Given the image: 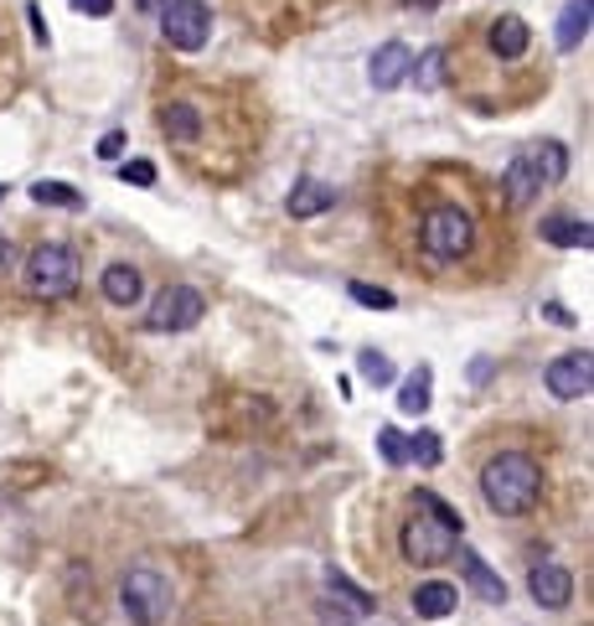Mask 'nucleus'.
Returning <instances> with one entry per match:
<instances>
[{
    "label": "nucleus",
    "instance_id": "obj_36",
    "mask_svg": "<svg viewBox=\"0 0 594 626\" xmlns=\"http://www.w3.org/2000/svg\"><path fill=\"white\" fill-rule=\"evenodd\" d=\"M0 202H6V187H0Z\"/></svg>",
    "mask_w": 594,
    "mask_h": 626
},
{
    "label": "nucleus",
    "instance_id": "obj_20",
    "mask_svg": "<svg viewBox=\"0 0 594 626\" xmlns=\"http://www.w3.org/2000/svg\"><path fill=\"white\" fill-rule=\"evenodd\" d=\"M409 78H414V89L434 93L440 83H445V52H440V47H430L419 62H409Z\"/></svg>",
    "mask_w": 594,
    "mask_h": 626
},
{
    "label": "nucleus",
    "instance_id": "obj_29",
    "mask_svg": "<svg viewBox=\"0 0 594 626\" xmlns=\"http://www.w3.org/2000/svg\"><path fill=\"white\" fill-rule=\"evenodd\" d=\"M119 156H124V130H109L99 140V161H119Z\"/></svg>",
    "mask_w": 594,
    "mask_h": 626
},
{
    "label": "nucleus",
    "instance_id": "obj_4",
    "mask_svg": "<svg viewBox=\"0 0 594 626\" xmlns=\"http://www.w3.org/2000/svg\"><path fill=\"white\" fill-rule=\"evenodd\" d=\"M119 606L134 626H161L171 616V580L155 565H134L119 585Z\"/></svg>",
    "mask_w": 594,
    "mask_h": 626
},
{
    "label": "nucleus",
    "instance_id": "obj_23",
    "mask_svg": "<svg viewBox=\"0 0 594 626\" xmlns=\"http://www.w3.org/2000/svg\"><path fill=\"white\" fill-rule=\"evenodd\" d=\"M326 590H331V596H342V600H346V612H356V616H368V612H372V596H368V590H362V585H352L346 575H336V569L326 575Z\"/></svg>",
    "mask_w": 594,
    "mask_h": 626
},
{
    "label": "nucleus",
    "instance_id": "obj_14",
    "mask_svg": "<svg viewBox=\"0 0 594 626\" xmlns=\"http://www.w3.org/2000/svg\"><path fill=\"white\" fill-rule=\"evenodd\" d=\"M290 218H315V212H331L336 208V192H331L326 181H315V177H300L295 181V192H290Z\"/></svg>",
    "mask_w": 594,
    "mask_h": 626
},
{
    "label": "nucleus",
    "instance_id": "obj_16",
    "mask_svg": "<svg viewBox=\"0 0 594 626\" xmlns=\"http://www.w3.org/2000/svg\"><path fill=\"white\" fill-rule=\"evenodd\" d=\"M430 388H434V368L430 362H419L414 374L403 378V388H399V409L403 415H424V409H430Z\"/></svg>",
    "mask_w": 594,
    "mask_h": 626
},
{
    "label": "nucleus",
    "instance_id": "obj_33",
    "mask_svg": "<svg viewBox=\"0 0 594 626\" xmlns=\"http://www.w3.org/2000/svg\"><path fill=\"white\" fill-rule=\"evenodd\" d=\"M486 378H491V358H475L471 362V384H486Z\"/></svg>",
    "mask_w": 594,
    "mask_h": 626
},
{
    "label": "nucleus",
    "instance_id": "obj_3",
    "mask_svg": "<svg viewBox=\"0 0 594 626\" xmlns=\"http://www.w3.org/2000/svg\"><path fill=\"white\" fill-rule=\"evenodd\" d=\"M564 171H568V150L558 146V140H543V146H527V150H517V156L506 161L502 192H506L512 208H527L543 187L564 181Z\"/></svg>",
    "mask_w": 594,
    "mask_h": 626
},
{
    "label": "nucleus",
    "instance_id": "obj_6",
    "mask_svg": "<svg viewBox=\"0 0 594 626\" xmlns=\"http://www.w3.org/2000/svg\"><path fill=\"white\" fill-rule=\"evenodd\" d=\"M78 285V254L62 249V244H42V249L27 259V290L42 300H58Z\"/></svg>",
    "mask_w": 594,
    "mask_h": 626
},
{
    "label": "nucleus",
    "instance_id": "obj_25",
    "mask_svg": "<svg viewBox=\"0 0 594 626\" xmlns=\"http://www.w3.org/2000/svg\"><path fill=\"white\" fill-rule=\"evenodd\" d=\"M440 456H445V446H440V435H434V430H419L414 440H409V461L440 466Z\"/></svg>",
    "mask_w": 594,
    "mask_h": 626
},
{
    "label": "nucleus",
    "instance_id": "obj_27",
    "mask_svg": "<svg viewBox=\"0 0 594 626\" xmlns=\"http://www.w3.org/2000/svg\"><path fill=\"white\" fill-rule=\"evenodd\" d=\"M352 300L356 306H377V311H393V290H377V285L352 280Z\"/></svg>",
    "mask_w": 594,
    "mask_h": 626
},
{
    "label": "nucleus",
    "instance_id": "obj_1",
    "mask_svg": "<svg viewBox=\"0 0 594 626\" xmlns=\"http://www.w3.org/2000/svg\"><path fill=\"white\" fill-rule=\"evenodd\" d=\"M414 507L419 513L403 523V559L409 565H445L465 534V518L434 493H419Z\"/></svg>",
    "mask_w": 594,
    "mask_h": 626
},
{
    "label": "nucleus",
    "instance_id": "obj_7",
    "mask_svg": "<svg viewBox=\"0 0 594 626\" xmlns=\"http://www.w3.org/2000/svg\"><path fill=\"white\" fill-rule=\"evenodd\" d=\"M161 37L177 47V52H202L212 37V11L202 0H171L161 11Z\"/></svg>",
    "mask_w": 594,
    "mask_h": 626
},
{
    "label": "nucleus",
    "instance_id": "obj_34",
    "mask_svg": "<svg viewBox=\"0 0 594 626\" xmlns=\"http://www.w3.org/2000/svg\"><path fill=\"white\" fill-rule=\"evenodd\" d=\"M165 6H171V0H140V11H150V16H161Z\"/></svg>",
    "mask_w": 594,
    "mask_h": 626
},
{
    "label": "nucleus",
    "instance_id": "obj_21",
    "mask_svg": "<svg viewBox=\"0 0 594 626\" xmlns=\"http://www.w3.org/2000/svg\"><path fill=\"white\" fill-rule=\"evenodd\" d=\"M161 130L171 135V140H192V135L202 130V115H197V105H165Z\"/></svg>",
    "mask_w": 594,
    "mask_h": 626
},
{
    "label": "nucleus",
    "instance_id": "obj_30",
    "mask_svg": "<svg viewBox=\"0 0 594 626\" xmlns=\"http://www.w3.org/2000/svg\"><path fill=\"white\" fill-rule=\"evenodd\" d=\"M27 16H31V37H37V42H52V37H47V16H42V6H27Z\"/></svg>",
    "mask_w": 594,
    "mask_h": 626
},
{
    "label": "nucleus",
    "instance_id": "obj_32",
    "mask_svg": "<svg viewBox=\"0 0 594 626\" xmlns=\"http://www.w3.org/2000/svg\"><path fill=\"white\" fill-rule=\"evenodd\" d=\"M543 316H548L553 327H574V316H568L564 306H558V300H548V306H543Z\"/></svg>",
    "mask_w": 594,
    "mask_h": 626
},
{
    "label": "nucleus",
    "instance_id": "obj_8",
    "mask_svg": "<svg viewBox=\"0 0 594 626\" xmlns=\"http://www.w3.org/2000/svg\"><path fill=\"white\" fill-rule=\"evenodd\" d=\"M208 316V300L197 296L192 285H165L161 296H155V306H150V331H192L197 321Z\"/></svg>",
    "mask_w": 594,
    "mask_h": 626
},
{
    "label": "nucleus",
    "instance_id": "obj_26",
    "mask_svg": "<svg viewBox=\"0 0 594 626\" xmlns=\"http://www.w3.org/2000/svg\"><path fill=\"white\" fill-rule=\"evenodd\" d=\"M377 450H383L387 466H403L409 461V435H399L393 425H383V430H377Z\"/></svg>",
    "mask_w": 594,
    "mask_h": 626
},
{
    "label": "nucleus",
    "instance_id": "obj_37",
    "mask_svg": "<svg viewBox=\"0 0 594 626\" xmlns=\"http://www.w3.org/2000/svg\"><path fill=\"white\" fill-rule=\"evenodd\" d=\"M584 6H590V0H584Z\"/></svg>",
    "mask_w": 594,
    "mask_h": 626
},
{
    "label": "nucleus",
    "instance_id": "obj_9",
    "mask_svg": "<svg viewBox=\"0 0 594 626\" xmlns=\"http://www.w3.org/2000/svg\"><path fill=\"white\" fill-rule=\"evenodd\" d=\"M543 384H548L553 399H564V404L584 399V394H590V384H594V358H590V352H564V358L548 362Z\"/></svg>",
    "mask_w": 594,
    "mask_h": 626
},
{
    "label": "nucleus",
    "instance_id": "obj_15",
    "mask_svg": "<svg viewBox=\"0 0 594 626\" xmlns=\"http://www.w3.org/2000/svg\"><path fill=\"white\" fill-rule=\"evenodd\" d=\"M140 290H145V280H140V269L134 265H109L104 269V300L109 306H134Z\"/></svg>",
    "mask_w": 594,
    "mask_h": 626
},
{
    "label": "nucleus",
    "instance_id": "obj_2",
    "mask_svg": "<svg viewBox=\"0 0 594 626\" xmlns=\"http://www.w3.org/2000/svg\"><path fill=\"white\" fill-rule=\"evenodd\" d=\"M537 493H543V471H537V461L522 456V450H502V456L481 471V497H486V507L502 513V518L533 513Z\"/></svg>",
    "mask_w": 594,
    "mask_h": 626
},
{
    "label": "nucleus",
    "instance_id": "obj_18",
    "mask_svg": "<svg viewBox=\"0 0 594 626\" xmlns=\"http://www.w3.org/2000/svg\"><path fill=\"white\" fill-rule=\"evenodd\" d=\"M537 233H543L553 249H590V223H584V218H543Z\"/></svg>",
    "mask_w": 594,
    "mask_h": 626
},
{
    "label": "nucleus",
    "instance_id": "obj_17",
    "mask_svg": "<svg viewBox=\"0 0 594 626\" xmlns=\"http://www.w3.org/2000/svg\"><path fill=\"white\" fill-rule=\"evenodd\" d=\"M491 52L506 62L522 58V52H527V21H522V16H502V21L491 27Z\"/></svg>",
    "mask_w": 594,
    "mask_h": 626
},
{
    "label": "nucleus",
    "instance_id": "obj_13",
    "mask_svg": "<svg viewBox=\"0 0 594 626\" xmlns=\"http://www.w3.org/2000/svg\"><path fill=\"white\" fill-rule=\"evenodd\" d=\"M455 606H461V590H455L450 580H424L414 590V612L424 616V622H445Z\"/></svg>",
    "mask_w": 594,
    "mask_h": 626
},
{
    "label": "nucleus",
    "instance_id": "obj_35",
    "mask_svg": "<svg viewBox=\"0 0 594 626\" xmlns=\"http://www.w3.org/2000/svg\"><path fill=\"white\" fill-rule=\"evenodd\" d=\"M6 259H11V244L0 239V269H6Z\"/></svg>",
    "mask_w": 594,
    "mask_h": 626
},
{
    "label": "nucleus",
    "instance_id": "obj_24",
    "mask_svg": "<svg viewBox=\"0 0 594 626\" xmlns=\"http://www.w3.org/2000/svg\"><path fill=\"white\" fill-rule=\"evenodd\" d=\"M356 374L368 378L372 388H387V384H393V362H387L383 352H372V347H368V352L356 358Z\"/></svg>",
    "mask_w": 594,
    "mask_h": 626
},
{
    "label": "nucleus",
    "instance_id": "obj_5",
    "mask_svg": "<svg viewBox=\"0 0 594 626\" xmlns=\"http://www.w3.org/2000/svg\"><path fill=\"white\" fill-rule=\"evenodd\" d=\"M475 239V223L465 208H450V202H440V208L424 212V223H419V244H424V254L430 259H461L465 249H471Z\"/></svg>",
    "mask_w": 594,
    "mask_h": 626
},
{
    "label": "nucleus",
    "instance_id": "obj_11",
    "mask_svg": "<svg viewBox=\"0 0 594 626\" xmlns=\"http://www.w3.org/2000/svg\"><path fill=\"white\" fill-rule=\"evenodd\" d=\"M409 62H414V58H409V47H403V42H383V47H377V52L368 58V83H372L377 93L399 89L403 78H409Z\"/></svg>",
    "mask_w": 594,
    "mask_h": 626
},
{
    "label": "nucleus",
    "instance_id": "obj_31",
    "mask_svg": "<svg viewBox=\"0 0 594 626\" xmlns=\"http://www.w3.org/2000/svg\"><path fill=\"white\" fill-rule=\"evenodd\" d=\"M73 11H83V16H109V11H114V0H73Z\"/></svg>",
    "mask_w": 594,
    "mask_h": 626
},
{
    "label": "nucleus",
    "instance_id": "obj_19",
    "mask_svg": "<svg viewBox=\"0 0 594 626\" xmlns=\"http://www.w3.org/2000/svg\"><path fill=\"white\" fill-rule=\"evenodd\" d=\"M584 37H590V6H584V0H574V6L558 16V47H564V52H574Z\"/></svg>",
    "mask_w": 594,
    "mask_h": 626
},
{
    "label": "nucleus",
    "instance_id": "obj_12",
    "mask_svg": "<svg viewBox=\"0 0 594 626\" xmlns=\"http://www.w3.org/2000/svg\"><path fill=\"white\" fill-rule=\"evenodd\" d=\"M455 554H461V575H465V585H471V590H475L481 600H486V606H502V600H506V580H502V575H491L486 559H481L475 549H465V544H455Z\"/></svg>",
    "mask_w": 594,
    "mask_h": 626
},
{
    "label": "nucleus",
    "instance_id": "obj_22",
    "mask_svg": "<svg viewBox=\"0 0 594 626\" xmlns=\"http://www.w3.org/2000/svg\"><path fill=\"white\" fill-rule=\"evenodd\" d=\"M31 197H37V208H68V212L83 208V192H73L68 181H37Z\"/></svg>",
    "mask_w": 594,
    "mask_h": 626
},
{
    "label": "nucleus",
    "instance_id": "obj_10",
    "mask_svg": "<svg viewBox=\"0 0 594 626\" xmlns=\"http://www.w3.org/2000/svg\"><path fill=\"white\" fill-rule=\"evenodd\" d=\"M527 590H533L537 606H548V612H564L568 600H574V575H568V565H533V575H527Z\"/></svg>",
    "mask_w": 594,
    "mask_h": 626
},
{
    "label": "nucleus",
    "instance_id": "obj_28",
    "mask_svg": "<svg viewBox=\"0 0 594 626\" xmlns=\"http://www.w3.org/2000/svg\"><path fill=\"white\" fill-rule=\"evenodd\" d=\"M124 181H130V187H155V166H150V161H130V166H124Z\"/></svg>",
    "mask_w": 594,
    "mask_h": 626
}]
</instances>
